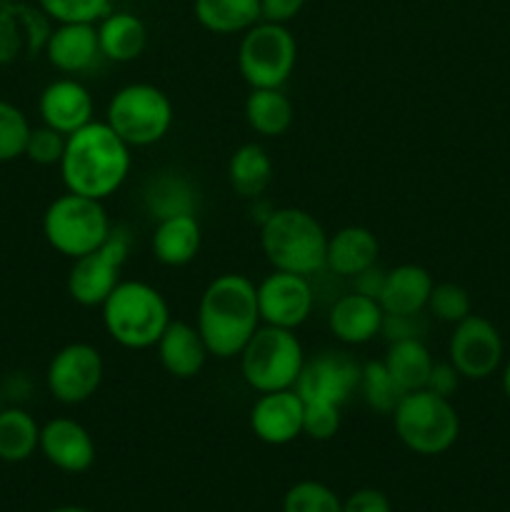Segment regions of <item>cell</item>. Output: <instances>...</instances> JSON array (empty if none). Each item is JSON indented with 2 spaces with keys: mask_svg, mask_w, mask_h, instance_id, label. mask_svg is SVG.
Here are the masks:
<instances>
[{
  "mask_svg": "<svg viewBox=\"0 0 510 512\" xmlns=\"http://www.w3.org/2000/svg\"><path fill=\"white\" fill-rule=\"evenodd\" d=\"M283 512H343V500L318 480H300L285 493Z\"/></svg>",
  "mask_w": 510,
  "mask_h": 512,
  "instance_id": "33",
  "label": "cell"
},
{
  "mask_svg": "<svg viewBox=\"0 0 510 512\" xmlns=\"http://www.w3.org/2000/svg\"><path fill=\"white\" fill-rule=\"evenodd\" d=\"M390 415L400 443L415 455H443L460 435V418L450 398L428 388L405 393Z\"/></svg>",
  "mask_w": 510,
  "mask_h": 512,
  "instance_id": "5",
  "label": "cell"
},
{
  "mask_svg": "<svg viewBox=\"0 0 510 512\" xmlns=\"http://www.w3.org/2000/svg\"><path fill=\"white\" fill-rule=\"evenodd\" d=\"M65 143H68V135L58 133V130L48 128V125H40V128L30 130L28 145H25V158L33 160L35 165H60Z\"/></svg>",
  "mask_w": 510,
  "mask_h": 512,
  "instance_id": "37",
  "label": "cell"
},
{
  "mask_svg": "<svg viewBox=\"0 0 510 512\" xmlns=\"http://www.w3.org/2000/svg\"><path fill=\"white\" fill-rule=\"evenodd\" d=\"M40 453L63 473H85L95 463V443L73 418H55L40 428Z\"/></svg>",
  "mask_w": 510,
  "mask_h": 512,
  "instance_id": "17",
  "label": "cell"
},
{
  "mask_svg": "<svg viewBox=\"0 0 510 512\" xmlns=\"http://www.w3.org/2000/svg\"><path fill=\"white\" fill-rule=\"evenodd\" d=\"M40 448V425L23 408L0 410V460L23 463Z\"/></svg>",
  "mask_w": 510,
  "mask_h": 512,
  "instance_id": "31",
  "label": "cell"
},
{
  "mask_svg": "<svg viewBox=\"0 0 510 512\" xmlns=\"http://www.w3.org/2000/svg\"><path fill=\"white\" fill-rule=\"evenodd\" d=\"M295 60L298 43L280 23L260 20L240 40L238 68L250 88H283L293 75Z\"/></svg>",
  "mask_w": 510,
  "mask_h": 512,
  "instance_id": "9",
  "label": "cell"
},
{
  "mask_svg": "<svg viewBox=\"0 0 510 512\" xmlns=\"http://www.w3.org/2000/svg\"><path fill=\"white\" fill-rule=\"evenodd\" d=\"M305 403V400H303ZM340 430V408L328 403H305L303 435L313 440H330Z\"/></svg>",
  "mask_w": 510,
  "mask_h": 512,
  "instance_id": "38",
  "label": "cell"
},
{
  "mask_svg": "<svg viewBox=\"0 0 510 512\" xmlns=\"http://www.w3.org/2000/svg\"><path fill=\"white\" fill-rule=\"evenodd\" d=\"M383 280H385V273L373 265V268H368L365 273H360L358 278H355V290L378 300L380 288H383Z\"/></svg>",
  "mask_w": 510,
  "mask_h": 512,
  "instance_id": "42",
  "label": "cell"
},
{
  "mask_svg": "<svg viewBox=\"0 0 510 512\" xmlns=\"http://www.w3.org/2000/svg\"><path fill=\"white\" fill-rule=\"evenodd\" d=\"M260 248L273 270L310 278L325 268L328 235L315 215L300 208H278L270 210L260 225Z\"/></svg>",
  "mask_w": 510,
  "mask_h": 512,
  "instance_id": "3",
  "label": "cell"
},
{
  "mask_svg": "<svg viewBox=\"0 0 510 512\" xmlns=\"http://www.w3.org/2000/svg\"><path fill=\"white\" fill-rule=\"evenodd\" d=\"M228 180L230 188L240 198H258L268 190L273 180V160L268 150L258 143H245L230 155L228 163Z\"/></svg>",
  "mask_w": 510,
  "mask_h": 512,
  "instance_id": "29",
  "label": "cell"
},
{
  "mask_svg": "<svg viewBox=\"0 0 510 512\" xmlns=\"http://www.w3.org/2000/svg\"><path fill=\"white\" fill-rule=\"evenodd\" d=\"M458 385H460V373L453 368V363H435L433 370H430V378L425 388L433 390L435 395L450 398V395L458 390Z\"/></svg>",
  "mask_w": 510,
  "mask_h": 512,
  "instance_id": "40",
  "label": "cell"
},
{
  "mask_svg": "<svg viewBox=\"0 0 510 512\" xmlns=\"http://www.w3.org/2000/svg\"><path fill=\"white\" fill-rule=\"evenodd\" d=\"M200 225L195 215H175L158 220L153 233V255L168 268L188 265L200 250Z\"/></svg>",
  "mask_w": 510,
  "mask_h": 512,
  "instance_id": "25",
  "label": "cell"
},
{
  "mask_svg": "<svg viewBox=\"0 0 510 512\" xmlns=\"http://www.w3.org/2000/svg\"><path fill=\"white\" fill-rule=\"evenodd\" d=\"M238 358L245 383L258 393L295 388L305 365L303 345L295 330L273 325H260Z\"/></svg>",
  "mask_w": 510,
  "mask_h": 512,
  "instance_id": "6",
  "label": "cell"
},
{
  "mask_svg": "<svg viewBox=\"0 0 510 512\" xmlns=\"http://www.w3.org/2000/svg\"><path fill=\"white\" fill-rule=\"evenodd\" d=\"M130 173V145L108 123L93 120L68 135L60 175L68 193L105 200Z\"/></svg>",
  "mask_w": 510,
  "mask_h": 512,
  "instance_id": "2",
  "label": "cell"
},
{
  "mask_svg": "<svg viewBox=\"0 0 510 512\" xmlns=\"http://www.w3.org/2000/svg\"><path fill=\"white\" fill-rule=\"evenodd\" d=\"M380 243L373 230L363 225H348L328 238L325 250V268L343 278H358L368 268L378 263Z\"/></svg>",
  "mask_w": 510,
  "mask_h": 512,
  "instance_id": "23",
  "label": "cell"
},
{
  "mask_svg": "<svg viewBox=\"0 0 510 512\" xmlns=\"http://www.w3.org/2000/svg\"><path fill=\"white\" fill-rule=\"evenodd\" d=\"M295 110L280 88H250L245 100V120L263 138H278L293 125Z\"/></svg>",
  "mask_w": 510,
  "mask_h": 512,
  "instance_id": "27",
  "label": "cell"
},
{
  "mask_svg": "<svg viewBox=\"0 0 510 512\" xmlns=\"http://www.w3.org/2000/svg\"><path fill=\"white\" fill-rule=\"evenodd\" d=\"M38 110L43 125L73 135L75 130L93 123V95L75 78H60L40 93Z\"/></svg>",
  "mask_w": 510,
  "mask_h": 512,
  "instance_id": "18",
  "label": "cell"
},
{
  "mask_svg": "<svg viewBox=\"0 0 510 512\" xmlns=\"http://www.w3.org/2000/svg\"><path fill=\"white\" fill-rule=\"evenodd\" d=\"M55 23H98L110 13V0H38Z\"/></svg>",
  "mask_w": 510,
  "mask_h": 512,
  "instance_id": "35",
  "label": "cell"
},
{
  "mask_svg": "<svg viewBox=\"0 0 510 512\" xmlns=\"http://www.w3.org/2000/svg\"><path fill=\"white\" fill-rule=\"evenodd\" d=\"M45 58L60 73L78 75L90 70L103 58L98 43V25L58 23V28L50 30L48 43H45Z\"/></svg>",
  "mask_w": 510,
  "mask_h": 512,
  "instance_id": "19",
  "label": "cell"
},
{
  "mask_svg": "<svg viewBox=\"0 0 510 512\" xmlns=\"http://www.w3.org/2000/svg\"><path fill=\"white\" fill-rule=\"evenodd\" d=\"M100 308L108 335L128 350L155 348L170 323L168 303L160 290L143 280H120Z\"/></svg>",
  "mask_w": 510,
  "mask_h": 512,
  "instance_id": "4",
  "label": "cell"
},
{
  "mask_svg": "<svg viewBox=\"0 0 510 512\" xmlns=\"http://www.w3.org/2000/svg\"><path fill=\"white\" fill-rule=\"evenodd\" d=\"M448 355L465 380H485L503 363V338L490 320L468 315L450 335Z\"/></svg>",
  "mask_w": 510,
  "mask_h": 512,
  "instance_id": "12",
  "label": "cell"
},
{
  "mask_svg": "<svg viewBox=\"0 0 510 512\" xmlns=\"http://www.w3.org/2000/svg\"><path fill=\"white\" fill-rule=\"evenodd\" d=\"M383 308L375 298L363 293H348L335 300L333 310L328 315L330 333L345 345H363L370 343L383 328Z\"/></svg>",
  "mask_w": 510,
  "mask_h": 512,
  "instance_id": "21",
  "label": "cell"
},
{
  "mask_svg": "<svg viewBox=\"0 0 510 512\" xmlns=\"http://www.w3.org/2000/svg\"><path fill=\"white\" fill-rule=\"evenodd\" d=\"M305 0H260V20L285 25L303 10Z\"/></svg>",
  "mask_w": 510,
  "mask_h": 512,
  "instance_id": "41",
  "label": "cell"
},
{
  "mask_svg": "<svg viewBox=\"0 0 510 512\" xmlns=\"http://www.w3.org/2000/svg\"><path fill=\"white\" fill-rule=\"evenodd\" d=\"M5 405H3V390H0V410H3Z\"/></svg>",
  "mask_w": 510,
  "mask_h": 512,
  "instance_id": "45",
  "label": "cell"
},
{
  "mask_svg": "<svg viewBox=\"0 0 510 512\" xmlns=\"http://www.w3.org/2000/svg\"><path fill=\"white\" fill-rule=\"evenodd\" d=\"M315 305L313 288L305 275L273 270L258 285V310L263 325L295 330L310 318Z\"/></svg>",
  "mask_w": 510,
  "mask_h": 512,
  "instance_id": "14",
  "label": "cell"
},
{
  "mask_svg": "<svg viewBox=\"0 0 510 512\" xmlns=\"http://www.w3.org/2000/svg\"><path fill=\"white\" fill-rule=\"evenodd\" d=\"M360 395H363L365 403L370 405L378 413H393L398 400L403 398V390L395 385V380L390 378L388 368H385L383 360H370L360 368V383H358Z\"/></svg>",
  "mask_w": 510,
  "mask_h": 512,
  "instance_id": "32",
  "label": "cell"
},
{
  "mask_svg": "<svg viewBox=\"0 0 510 512\" xmlns=\"http://www.w3.org/2000/svg\"><path fill=\"white\" fill-rule=\"evenodd\" d=\"M433 285L430 273L420 265H398L385 273L378 303L385 315H420L428 308Z\"/></svg>",
  "mask_w": 510,
  "mask_h": 512,
  "instance_id": "22",
  "label": "cell"
},
{
  "mask_svg": "<svg viewBox=\"0 0 510 512\" xmlns=\"http://www.w3.org/2000/svg\"><path fill=\"white\" fill-rule=\"evenodd\" d=\"M145 208L155 220L175 218V215H195L198 210V193L193 183L183 175L160 173L158 178L145 185Z\"/></svg>",
  "mask_w": 510,
  "mask_h": 512,
  "instance_id": "28",
  "label": "cell"
},
{
  "mask_svg": "<svg viewBox=\"0 0 510 512\" xmlns=\"http://www.w3.org/2000/svg\"><path fill=\"white\" fill-rule=\"evenodd\" d=\"M50 25L43 10L28 8L20 3H8L0 8V65L15 60L33 58L45 50Z\"/></svg>",
  "mask_w": 510,
  "mask_h": 512,
  "instance_id": "16",
  "label": "cell"
},
{
  "mask_svg": "<svg viewBox=\"0 0 510 512\" xmlns=\"http://www.w3.org/2000/svg\"><path fill=\"white\" fill-rule=\"evenodd\" d=\"M103 355L90 343H68L53 355L45 373L50 395L63 405H80L98 393L103 383Z\"/></svg>",
  "mask_w": 510,
  "mask_h": 512,
  "instance_id": "11",
  "label": "cell"
},
{
  "mask_svg": "<svg viewBox=\"0 0 510 512\" xmlns=\"http://www.w3.org/2000/svg\"><path fill=\"white\" fill-rule=\"evenodd\" d=\"M385 368H388L390 378L395 380L403 393H413V390H423L428 385L430 370H433L435 360L430 350L420 338H403L393 340L383 358Z\"/></svg>",
  "mask_w": 510,
  "mask_h": 512,
  "instance_id": "26",
  "label": "cell"
},
{
  "mask_svg": "<svg viewBox=\"0 0 510 512\" xmlns=\"http://www.w3.org/2000/svg\"><path fill=\"white\" fill-rule=\"evenodd\" d=\"M30 130L33 128L23 110L8 100H0V163L23 158Z\"/></svg>",
  "mask_w": 510,
  "mask_h": 512,
  "instance_id": "34",
  "label": "cell"
},
{
  "mask_svg": "<svg viewBox=\"0 0 510 512\" xmlns=\"http://www.w3.org/2000/svg\"><path fill=\"white\" fill-rule=\"evenodd\" d=\"M48 512H93V510L80 508V505H63V508H55V510H48Z\"/></svg>",
  "mask_w": 510,
  "mask_h": 512,
  "instance_id": "44",
  "label": "cell"
},
{
  "mask_svg": "<svg viewBox=\"0 0 510 512\" xmlns=\"http://www.w3.org/2000/svg\"><path fill=\"white\" fill-rule=\"evenodd\" d=\"M105 123L130 145L145 148L168 135L173 125V103L150 83H130L110 98Z\"/></svg>",
  "mask_w": 510,
  "mask_h": 512,
  "instance_id": "8",
  "label": "cell"
},
{
  "mask_svg": "<svg viewBox=\"0 0 510 512\" xmlns=\"http://www.w3.org/2000/svg\"><path fill=\"white\" fill-rule=\"evenodd\" d=\"M503 390H505V395H508V400H510V360L505 363V370H503Z\"/></svg>",
  "mask_w": 510,
  "mask_h": 512,
  "instance_id": "43",
  "label": "cell"
},
{
  "mask_svg": "<svg viewBox=\"0 0 510 512\" xmlns=\"http://www.w3.org/2000/svg\"><path fill=\"white\" fill-rule=\"evenodd\" d=\"M155 350L165 373L178 380L195 378L205 368L210 355L200 330L185 320H170L165 333L155 343Z\"/></svg>",
  "mask_w": 510,
  "mask_h": 512,
  "instance_id": "20",
  "label": "cell"
},
{
  "mask_svg": "<svg viewBox=\"0 0 510 512\" xmlns=\"http://www.w3.org/2000/svg\"><path fill=\"white\" fill-rule=\"evenodd\" d=\"M130 245H133L130 230L118 225V228H110L100 248L83 258H75L68 275L70 298L83 308H100L120 283V268L128 260Z\"/></svg>",
  "mask_w": 510,
  "mask_h": 512,
  "instance_id": "10",
  "label": "cell"
},
{
  "mask_svg": "<svg viewBox=\"0 0 510 512\" xmlns=\"http://www.w3.org/2000/svg\"><path fill=\"white\" fill-rule=\"evenodd\" d=\"M98 43L100 55L113 63H130L140 58L148 43V30L143 20L133 13L110 10L103 20H98Z\"/></svg>",
  "mask_w": 510,
  "mask_h": 512,
  "instance_id": "24",
  "label": "cell"
},
{
  "mask_svg": "<svg viewBox=\"0 0 510 512\" xmlns=\"http://www.w3.org/2000/svg\"><path fill=\"white\" fill-rule=\"evenodd\" d=\"M360 368L363 365L355 363L343 350H325L305 360L295 390L305 403H328L340 408L358 390Z\"/></svg>",
  "mask_w": 510,
  "mask_h": 512,
  "instance_id": "13",
  "label": "cell"
},
{
  "mask_svg": "<svg viewBox=\"0 0 510 512\" xmlns=\"http://www.w3.org/2000/svg\"><path fill=\"white\" fill-rule=\"evenodd\" d=\"M343 512H390V500L375 488L355 490L343 503Z\"/></svg>",
  "mask_w": 510,
  "mask_h": 512,
  "instance_id": "39",
  "label": "cell"
},
{
  "mask_svg": "<svg viewBox=\"0 0 510 512\" xmlns=\"http://www.w3.org/2000/svg\"><path fill=\"white\" fill-rule=\"evenodd\" d=\"M428 308L435 318L443 320V323H453V325H458L460 320H465L468 315H473L470 313V310H473V305H470L468 290L460 288V285H455V283L433 285Z\"/></svg>",
  "mask_w": 510,
  "mask_h": 512,
  "instance_id": "36",
  "label": "cell"
},
{
  "mask_svg": "<svg viewBox=\"0 0 510 512\" xmlns=\"http://www.w3.org/2000/svg\"><path fill=\"white\" fill-rule=\"evenodd\" d=\"M260 323L258 285L248 275H218L200 295L195 328L215 358L228 360L243 353Z\"/></svg>",
  "mask_w": 510,
  "mask_h": 512,
  "instance_id": "1",
  "label": "cell"
},
{
  "mask_svg": "<svg viewBox=\"0 0 510 512\" xmlns=\"http://www.w3.org/2000/svg\"><path fill=\"white\" fill-rule=\"evenodd\" d=\"M303 413L305 403L295 388L260 393L250 410V428L263 443L288 445L303 435Z\"/></svg>",
  "mask_w": 510,
  "mask_h": 512,
  "instance_id": "15",
  "label": "cell"
},
{
  "mask_svg": "<svg viewBox=\"0 0 510 512\" xmlns=\"http://www.w3.org/2000/svg\"><path fill=\"white\" fill-rule=\"evenodd\" d=\"M195 18L218 35L245 33L260 23V0H195Z\"/></svg>",
  "mask_w": 510,
  "mask_h": 512,
  "instance_id": "30",
  "label": "cell"
},
{
  "mask_svg": "<svg viewBox=\"0 0 510 512\" xmlns=\"http://www.w3.org/2000/svg\"><path fill=\"white\" fill-rule=\"evenodd\" d=\"M110 220L103 200L65 193L48 205L43 215V235L53 250L65 258H83L105 243Z\"/></svg>",
  "mask_w": 510,
  "mask_h": 512,
  "instance_id": "7",
  "label": "cell"
}]
</instances>
